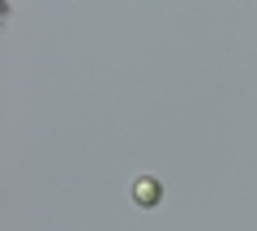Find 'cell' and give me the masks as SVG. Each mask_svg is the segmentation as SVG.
<instances>
[{"instance_id": "1", "label": "cell", "mask_w": 257, "mask_h": 231, "mask_svg": "<svg viewBox=\"0 0 257 231\" xmlns=\"http://www.w3.org/2000/svg\"><path fill=\"white\" fill-rule=\"evenodd\" d=\"M163 197H167V188H163L159 176H133L128 180V201L138 205V210H159Z\"/></svg>"}]
</instances>
